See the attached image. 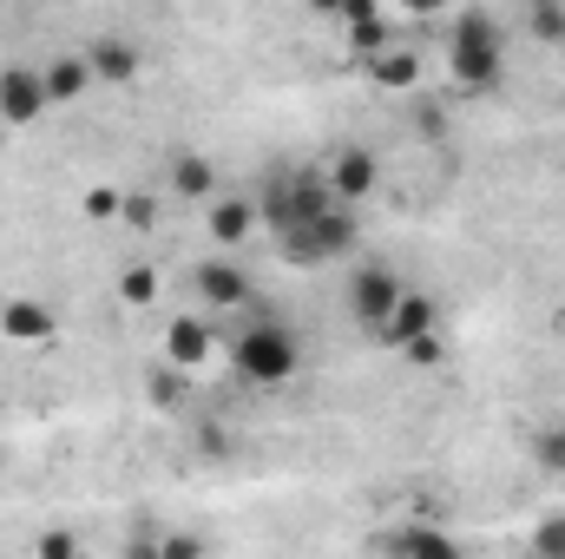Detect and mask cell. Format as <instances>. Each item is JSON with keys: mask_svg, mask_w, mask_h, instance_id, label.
Masks as SVG:
<instances>
[{"mask_svg": "<svg viewBox=\"0 0 565 559\" xmlns=\"http://www.w3.org/2000/svg\"><path fill=\"white\" fill-rule=\"evenodd\" d=\"M447 80L460 93H500L507 86V33L487 13H460L447 27Z\"/></svg>", "mask_w": 565, "mask_h": 559, "instance_id": "cell-1", "label": "cell"}, {"mask_svg": "<svg viewBox=\"0 0 565 559\" xmlns=\"http://www.w3.org/2000/svg\"><path fill=\"white\" fill-rule=\"evenodd\" d=\"M362 244V224H355V204H329V211H316L309 224H296V231H282L277 238V257L282 264H296V271H316V264H335V257H349Z\"/></svg>", "mask_w": 565, "mask_h": 559, "instance_id": "cell-2", "label": "cell"}, {"mask_svg": "<svg viewBox=\"0 0 565 559\" xmlns=\"http://www.w3.org/2000/svg\"><path fill=\"white\" fill-rule=\"evenodd\" d=\"M302 362V342L289 323H250L237 342H231V369L250 382V389H282Z\"/></svg>", "mask_w": 565, "mask_h": 559, "instance_id": "cell-3", "label": "cell"}, {"mask_svg": "<svg viewBox=\"0 0 565 559\" xmlns=\"http://www.w3.org/2000/svg\"><path fill=\"white\" fill-rule=\"evenodd\" d=\"M329 204H335V191H329V178H322V171H282V178L264 184V204H257V211H264V224L282 238V231L309 224V218H316V211H329Z\"/></svg>", "mask_w": 565, "mask_h": 559, "instance_id": "cell-4", "label": "cell"}, {"mask_svg": "<svg viewBox=\"0 0 565 559\" xmlns=\"http://www.w3.org/2000/svg\"><path fill=\"white\" fill-rule=\"evenodd\" d=\"M402 289H408V283L395 277L388 264H362V271L349 277V316H355V323L375 336V329L388 323V309L402 303Z\"/></svg>", "mask_w": 565, "mask_h": 559, "instance_id": "cell-5", "label": "cell"}, {"mask_svg": "<svg viewBox=\"0 0 565 559\" xmlns=\"http://www.w3.org/2000/svg\"><path fill=\"white\" fill-rule=\"evenodd\" d=\"M322 178H329V191H335L342 204H369V198L382 191V165H375L369 145H335V158L322 165Z\"/></svg>", "mask_w": 565, "mask_h": 559, "instance_id": "cell-6", "label": "cell"}, {"mask_svg": "<svg viewBox=\"0 0 565 559\" xmlns=\"http://www.w3.org/2000/svg\"><path fill=\"white\" fill-rule=\"evenodd\" d=\"M257 224H264V211H257V198H244V191H217V198L204 204V231H211V244H224V251L250 244Z\"/></svg>", "mask_w": 565, "mask_h": 559, "instance_id": "cell-7", "label": "cell"}, {"mask_svg": "<svg viewBox=\"0 0 565 559\" xmlns=\"http://www.w3.org/2000/svg\"><path fill=\"white\" fill-rule=\"evenodd\" d=\"M46 73L40 66H7L0 73V126H33L46 113Z\"/></svg>", "mask_w": 565, "mask_h": 559, "instance_id": "cell-8", "label": "cell"}, {"mask_svg": "<svg viewBox=\"0 0 565 559\" xmlns=\"http://www.w3.org/2000/svg\"><path fill=\"white\" fill-rule=\"evenodd\" d=\"M191 289H198L211 309H244V303L257 296L250 271H244V264H231V257H204V264H198V277H191Z\"/></svg>", "mask_w": 565, "mask_h": 559, "instance_id": "cell-9", "label": "cell"}, {"mask_svg": "<svg viewBox=\"0 0 565 559\" xmlns=\"http://www.w3.org/2000/svg\"><path fill=\"white\" fill-rule=\"evenodd\" d=\"M434 323H440L434 296H422V289H402V303L388 309V323L375 329V342H382V349H408V342H415V336H427Z\"/></svg>", "mask_w": 565, "mask_h": 559, "instance_id": "cell-10", "label": "cell"}, {"mask_svg": "<svg viewBox=\"0 0 565 559\" xmlns=\"http://www.w3.org/2000/svg\"><path fill=\"white\" fill-rule=\"evenodd\" d=\"M0 336L7 342H53L60 336V316L40 296H7L0 303Z\"/></svg>", "mask_w": 565, "mask_h": 559, "instance_id": "cell-11", "label": "cell"}, {"mask_svg": "<svg viewBox=\"0 0 565 559\" xmlns=\"http://www.w3.org/2000/svg\"><path fill=\"white\" fill-rule=\"evenodd\" d=\"M86 60H93V80H99V86H132V80H139V46H132L126 33H99V40L86 46Z\"/></svg>", "mask_w": 565, "mask_h": 559, "instance_id": "cell-12", "label": "cell"}, {"mask_svg": "<svg viewBox=\"0 0 565 559\" xmlns=\"http://www.w3.org/2000/svg\"><path fill=\"white\" fill-rule=\"evenodd\" d=\"M164 184H171L184 204H211V198H217V165H211L204 151H171Z\"/></svg>", "mask_w": 565, "mask_h": 559, "instance_id": "cell-13", "label": "cell"}, {"mask_svg": "<svg viewBox=\"0 0 565 559\" xmlns=\"http://www.w3.org/2000/svg\"><path fill=\"white\" fill-rule=\"evenodd\" d=\"M40 73H46V99H53V106H73V99H86V93L99 86L86 53H60V60H46Z\"/></svg>", "mask_w": 565, "mask_h": 559, "instance_id": "cell-14", "label": "cell"}, {"mask_svg": "<svg viewBox=\"0 0 565 559\" xmlns=\"http://www.w3.org/2000/svg\"><path fill=\"white\" fill-rule=\"evenodd\" d=\"M211 349H217V336H211V323H204V316H171V329H164V362L198 369Z\"/></svg>", "mask_w": 565, "mask_h": 559, "instance_id": "cell-15", "label": "cell"}, {"mask_svg": "<svg viewBox=\"0 0 565 559\" xmlns=\"http://www.w3.org/2000/svg\"><path fill=\"white\" fill-rule=\"evenodd\" d=\"M375 547H388V553H434V559L460 553V540L447 527H388V534H375Z\"/></svg>", "mask_w": 565, "mask_h": 559, "instance_id": "cell-16", "label": "cell"}, {"mask_svg": "<svg viewBox=\"0 0 565 559\" xmlns=\"http://www.w3.org/2000/svg\"><path fill=\"white\" fill-rule=\"evenodd\" d=\"M362 66H369V80H375V86H388V93H402V86H415V80H422V53H408L402 40H395V46H382V53H369Z\"/></svg>", "mask_w": 565, "mask_h": 559, "instance_id": "cell-17", "label": "cell"}, {"mask_svg": "<svg viewBox=\"0 0 565 559\" xmlns=\"http://www.w3.org/2000/svg\"><path fill=\"white\" fill-rule=\"evenodd\" d=\"M191 369H178V362H164L151 382H145V395H151V409H164V415H178L184 402H191V382H184Z\"/></svg>", "mask_w": 565, "mask_h": 559, "instance_id": "cell-18", "label": "cell"}, {"mask_svg": "<svg viewBox=\"0 0 565 559\" xmlns=\"http://www.w3.org/2000/svg\"><path fill=\"white\" fill-rule=\"evenodd\" d=\"M526 33L565 46V0H526Z\"/></svg>", "mask_w": 565, "mask_h": 559, "instance_id": "cell-19", "label": "cell"}, {"mask_svg": "<svg viewBox=\"0 0 565 559\" xmlns=\"http://www.w3.org/2000/svg\"><path fill=\"white\" fill-rule=\"evenodd\" d=\"M395 40H402V33H395V27H388L382 13H375V20H355V27H349V53H355V60H369V53H382V46H395Z\"/></svg>", "mask_w": 565, "mask_h": 559, "instance_id": "cell-20", "label": "cell"}, {"mask_svg": "<svg viewBox=\"0 0 565 559\" xmlns=\"http://www.w3.org/2000/svg\"><path fill=\"white\" fill-rule=\"evenodd\" d=\"M119 296H126L132 309L158 303V271H151V264H126V271H119Z\"/></svg>", "mask_w": 565, "mask_h": 559, "instance_id": "cell-21", "label": "cell"}, {"mask_svg": "<svg viewBox=\"0 0 565 559\" xmlns=\"http://www.w3.org/2000/svg\"><path fill=\"white\" fill-rule=\"evenodd\" d=\"M533 461L565 481V428H540V434H533Z\"/></svg>", "mask_w": 565, "mask_h": 559, "instance_id": "cell-22", "label": "cell"}, {"mask_svg": "<svg viewBox=\"0 0 565 559\" xmlns=\"http://www.w3.org/2000/svg\"><path fill=\"white\" fill-rule=\"evenodd\" d=\"M79 211H86V218H99V224H106V218H119V211H126V191H113V184H93V191H86V198H79Z\"/></svg>", "mask_w": 565, "mask_h": 559, "instance_id": "cell-23", "label": "cell"}, {"mask_svg": "<svg viewBox=\"0 0 565 559\" xmlns=\"http://www.w3.org/2000/svg\"><path fill=\"white\" fill-rule=\"evenodd\" d=\"M132 231H151V218H158V198L151 191H126V211H119Z\"/></svg>", "mask_w": 565, "mask_h": 559, "instance_id": "cell-24", "label": "cell"}, {"mask_svg": "<svg viewBox=\"0 0 565 559\" xmlns=\"http://www.w3.org/2000/svg\"><path fill=\"white\" fill-rule=\"evenodd\" d=\"M402 356H408V362H422V369H434V362L447 356V349H440V329H427V336H415V342H408Z\"/></svg>", "mask_w": 565, "mask_h": 559, "instance_id": "cell-25", "label": "cell"}, {"mask_svg": "<svg viewBox=\"0 0 565 559\" xmlns=\"http://www.w3.org/2000/svg\"><path fill=\"white\" fill-rule=\"evenodd\" d=\"M33 553H40V559H73V553H79V534H60V527H53V534H40V547H33Z\"/></svg>", "mask_w": 565, "mask_h": 559, "instance_id": "cell-26", "label": "cell"}, {"mask_svg": "<svg viewBox=\"0 0 565 559\" xmlns=\"http://www.w3.org/2000/svg\"><path fill=\"white\" fill-rule=\"evenodd\" d=\"M533 547H540V553H559V559H565V520H559V514L533 527Z\"/></svg>", "mask_w": 565, "mask_h": 559, "instance_id": "cell-27", "label": "cell"}, {"mask_svg": "<svg viewBox=\"0 0 565 559\" xmlns=\"http://www.w3.org/2000/svg\"><path fill=\"white\" fill-rule=\"evenodd\" d=\"M158 553L164 559H198L204 553V540H198V534H171V540H158Z\"/></svg>", "mask_w": 565, "mask_h": 559, "instance_id": "cell-28", "label": "cell"}, {"mask_svg": "<svg viewBox=\"0 0 565 559\" xmlns=\"http://www.w3.org/2000/svg\"><path fill=\"white\" fill-rule=\"evenodd\" d=\"M395 7H402V13H415V20H434V13H447L454 0H395Z\"/></svg>", "mask_w": 565, "mask_h": 559, "instance_id": "cell-29", "label": "cell"}, {"mask_svg": "<svg viewBox=\"0 0 565 559\" xmlns=\"http://www.w3.org/2000/svg\"><path fill=\"white\" fill-rule=\"evenodd\" d=\"M342 27H355V20H375V0H342V13H335Z\"/></svg>", "mask_w": 565, "mask_h": 559, "instance_id": "cell-30", "label": "cell"}, {"mask_svg": "<svg viewBox=\"0 0 565 559\" xmlns=\"http://www.w3.org/2000/svg\"><path fill=\"white\" fill-rule=\"evenodd\" d=\"M309 13H329V20H335V13H342V0H309Z\"/></svg>", "mask_w": 565, "mask_h": 559, "instance_id": "cell-31", "label": "cell"}, {"mask_svg": "<svg viewBox=\"0 0 565 559\" xmlns=\"http://www.w3.org/2000/svg\"><path fill=\"white\" fill-rule=\"evenodd\" d=\"M553 329H559V342H565V309H559V316H553Z\"/></svg>", "mask_w": 565, "mask_h": 559, "instance_id": "cell-32", "label": "cell"}]
</instances>
